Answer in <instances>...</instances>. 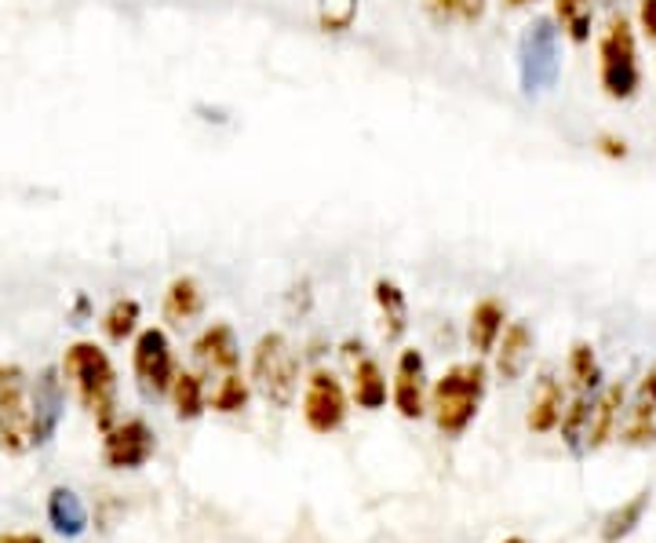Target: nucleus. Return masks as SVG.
<instances>
[{
  "label": "nucleus",
  "instance_id": "obj_1",
  "mask_svg": "<svg viewBox=\"0 0 656 543\" xmlns=\"http://www.w3.org/2000/svg\"><path fill=\"white\" fill-rule=\"evenodd\" d=\"M485 386H488V369L482 361H460V365L442 372L431 391V412L437 431L445 438H460L467 431L482 409Z\"/></svg>",
  "mask_w": 656,
  "mask_h": 543
},
{
  "label": "nucleus",
  "instance_id": "obj_2",
  "mask_svg": "<svg viewBox=\"0 0 656 543\" xmlns=\"http://www.w3.org/2000/svg\"><path fill=\"white\" fill-rule=\"evenodd\" d=\"M62 372L73 380L81 405L92 412L102 434L118 420V372H113L110 354L99 343H73L62 358Z\"/></svg>",
  "mask_w": 656,
  "mask_h": 543
},
{
  "label": "nucleus",
  "instance_id": "obj_3",
  "mask_svg": "<svg viewBox=\"0 0 656 543\" xmlns=\"http://www.w3.org/2000/svg\"><path fill=\"white\" fill-rule=\"evenodd\" d=\"M598 84L613 102H627L642 88V67H638V37L632 19L613 16L606 30L598 37Z\"/></svg>",
  "mask_w": 656,
  "mask_h": 543
},
{
  "label": "nucleus",
  "instance_id": "obj_4",
  "mask_svg": "<svg viewBox=\"0 0 656 543\" xmlns=\"http://www.w3.org/2000/svg\"><path fill=\"white\" fill-rule=\"evenodd\" d=\"M252 386L274 409H289L300 386V358L281 332H266L252 351Z\"/></svg>",
  "mask_w": 656,
  "mask_h": 543
},
{
  "label": "nucleus",
  "instance_id": "obj_5",
  "mask_svg": "<svg viewBox=\"0 0 656 543\" xmlns=\"http://www.w3.org/2000/svg\"><path fill=\"white\" fill-rule=\"evenodd\" d=\"M562 73V51H558V30L555 19L539 16L525 26L518 44V77L522 92H547L558 84Z\"/></svg>",
  "mask_w": 656,
  "mask_h": 543
},
{
  "label": "nucleus",
  "instance_id": "obj_6",
  "mask_svg": "<svg viewBox=\"0 0 656 543\" xmlns=\"http://www.w3.org/2000/svg\"><path fill=\"white\" fill-rule=\"evenodd\" d=\"M0 445L8 452L33 449V412L30 386L22 365H0Z\"/></svg>",
  "mask_w": 656,
  "mask_h": 543
},
{
  "label": "nucleus",
  "instance_id": "obj_7",
  "mask_svg": "<svg viewBox=\"0 0 656 543\" xmlns=\"http://www.w3.org/2000/svg\"><path fill=\"white\" fill-rule=\"evenodd\" d=\"M132 369H135V383L143 398L158 402L172 391L175 380V358H172V343L164 329H143L135 335V351H132Z\"/></svg>",
  "mask_w": 656,
  "mask_h": 543
},
{
  "label": "nucleus",
  "instance_id": "obj_8",
  "mask_svg": "<svg viewBox=\"0 0 656 543\" xmlns=\"http://www.w3.org/2000/svg\"><path fill=\"white\" fill-rule=\"evenodd\" d=\"M346 412H351V405H346V391L340 376L329 369H314L311 380H306V394H303L306 426H311L314 434H332L343 426Z\"/></svg>",
  "mask_w": 656,
  "mask_h": 543
},
{
  "label": "nucleus",
  "instance_id": "obj_9",
  "mask_svg": "<svg viewBox=\"0 0 656 543\" xmlns=\"http://www.w3.org/2000/svg\"><path fill=\"white\" fill-rule=\"evenodd\" d=\"M153 449V431L147 426V420H124V423H113L107 431V442H102V460H107V467L113 471H139L147 467Z\"/></svg>",
  "mask_w": 656,
  "mask_h": 543
},
{
  "label": "nucleus",
  "instance_id": "obj_10",
  "mask_svg": "<svg viewBox=\"0 0 656 543\" xmlns=\"http://www.w3.org/2000/svg\"><path fill=\"white\" fill-rule=\"evenodd\" d=\"M67 391H62L59 369H41L30 386V412H33V445H48L62 423Z\"/></svg>",
  "mask_w": 656,
  "mask_h": 543
},
{
  "label": "nucleus",
  "instance_id": "obj_11",
  "mask_svg": "<svg viewBox=\"0 0 656 543\" xmlns=\"http://www.w3.org/2000/svg\"><path fill=\"white\" fill-rule=\"evenodd\" d=\"M394 409L402 412L405 420H423L427 412V365H423V354L416 346H405L397 354V369H394Z\"/></svg>",
  "mask_w": 656,
  "mask_h": 543
},
{
  "label": "nucleus",
  "instance_id": "obj_12",
  "mask_svg": "<svg viewBox=\"0 0 656 543\" xmlns=\"http://www.w3.org/2000/svg\"><path fill=\"white\" fill-rule=\"evenodd\" d=\"M194 358L201 361V369L209 372L212 380L238 372L241 369V346H238L234 329H230L226 321H215V325H209V329L198 335Z\"/></svg>",
  "mask_w": 656,
  "mask_h": 543
},
{
  "label": "nucleus",
  "instance_id": "obj_13",
  "mask_svg": "<svg viewBox=\"0 0 656 543\" xmlns=\"http://www.w3.org/2000/svg\"><path fill=\"white\" fill-rule=\"evenodd\" d=\"M627 386L624 383H609L595 402H591V420H587V434H584V452H598L602 445H609V438L620 426V409H624Z\"/></svg>",
  "mask_w": 656,
  "mask_h": 543
},
{
  "label": "nucleus",
  "instance_id": "obj_14",
  "mask_svg": "<svg viewBox=\"0 0 656 543\" xmlns=\"http://www.w3.org/2000/svg\"><path fill=\"white\" fill-rule=\"evenodd\" d=\"M533 343H536L533 329L525 325V321H511V325L504 329V335H499L496 351H493L496 354V376L504 383L522 380V372L529 369V361H533Z\"/></svg>",
  "mask_w": 656,
  "mask_h": 543
},
{
  "label": "nucleus",
  "instance_id": "obj_15",
  "mask_svg": "<svg viewBox=\"0 0 656 543\" xmlns=\"http://www.w3.org/2000/svg\"><path fill=\"white\" fill-rule=\"evenodd\" d=\"M504 321H507V306L499 300H482L478 306L471 310V321H467V340L474 346V354H493L499 335H504Z\"/></svg>",
  "mask_w": 656,
  "mask_h": 543
},
{
  "label": "nucleus",
  "instance_id": "obj_16",
  "mask_svg": "<svg viewBox=\"0 0 656 543\" xmlns=\"http://www.w3.org/2000/svg\"><path fill=\"white\" fill-rule=\"evenodd\" d=\"M562 412H565V386H562V380L551 376V372H544L536 383V394H533V405H529L525 423H529L533 434H551L558 426Z\"/></svg>",
  "mask_w": 656,
  "mask_h": 543
},
{
  "label": "nucleus",
  "instance_id": "obj_17",
  "mask_svg": "<svg viewBox=\"0 0 656 543\" xmlns=\"http://www.w3.org/2000/svg\"><path fill=\"white\" fill-rule=\"evenodd\" d=\"M204 314V289L198 278H175L164 292V321L175 329L190 325Z\"/></svg>",
  "mask_w": 656,
  "mask_h": 543
},
{
  "label": "nucleus",
  "instance_id": "obj_18",
  "mask_svg": "<svg viewBox=\"0 0 656 543\" xmlns=\"http://www.w3.org/2000/svg\"><path fill=\"white\" fill-rule=\"evenodd\" d=\"M48 522L51 529H55L59 536H81L84 529H88V511H84V503L81 496L73 493V489L67 485H55L48 493Z\"/></svg>",
  "mask_w": 656,
  "mask_h": 543
},
{
  "label": "nucleus",
  "instance_id": "obj_19",
  "mask_svg": "<svg viewBox=\"0 0 656 543\" xmlns=\"http://www.w3.org/2000/svg\"><path fill=\"white\" fill-rule=\"evenodd\" d=\"M372 295H376V306H380V318H383V335H387L391 343H397L408 329V300H405L402 284L391 281V278H380Z\"/></svg>",
  "mask_w": 656,
  "mask_h": 543
},
{
  "label": "nucleus",
  "instance_id": "obj_20",
  "mask_svg": "<svg viewBox=\"0 0 656 543\" xmlns=\"http://www.w3.org/2000/svg\"><path fill=\"white\" fill-rule=\"evenodd\" d=\"M354 402L369 412L387 405V380H383V369L365 354H357L354 361Z\"/></svg>",
  "mask_w": 656,
  "mask_h": 543
},
{
  "label": "nucleus",
  "instance_id": "obj_21",
  "mask_svg": "<svg viewBox=\"0 0 656 543\" xmlns=\"http://www.w3.org/2000/svg\"><path fill=\"white\" fill-rule=\"evenodd\" d=\"M646 507H649V493H638L627 503H620L616 511H609L606 522H602V540H606V543L627 540L642 525V519H646Z\"/></svg>",
  "mask_w": 656,
  "mask_h": 543
},
{
  "label": "nucleus",
  "instance_id": "obj_22",
  "mask_svg": "<svg viewBox=\"0 0 656 543\" xmlns=\"http://www.w3.org/2000/svg\"><path fill=\"white\" fill-rule=\"evenodd\" d=\"M172 405L179 420H198L209 409V394H204V380L198 372H175L172 380Z\"/></svg>",
  "mask_w": 656,
  "mask_h": 543
},
{
  "label": "nucleus",
  "instance_id": "obj_23",
  "mask_svg": "<svg viewBox=\"0 0 656 543\" xmlns=\"http://www.w3.org/2000/svg\"><path fill=\"white\" fill-rule=\"evenodd\" d=\"M139 314H143V306H139V300H132V295L113 300L107 314H102V332H107V340L110 343H124L128 335H135Z\"/></svg>",
  "mask_w": 656,
  "mask_h": 543
},
{
  "label": "nucleus",
  "instance_id": "obj_24",
  "mask_svg": "<svg viewBox=\"0 0 656 543\" xmlns=\"http://www.w3.org/2000/svg\"><path fill=\"white\" fill-rule=\"evenodd\" d=\"M555 19L565 26V37L573 44L591 41V26H595V8L591 0H555Z\"/></svg>",
  "mask_w": 656,
  "mask_h": 543
},
{
  "label": "nucleus",
  "instance_id": "obj_25",
  "mask_svg": "<svg viewBox=\"0 0 656 543\" xmlns=\"http://www.w3.org/2000/svg\"><path fill=\"white\" fill-rule=\"evenodd\" d=\"M569 376H573L576 391H581V394L598 391V383H602V365H598L595 346H591L587 340H576V343H573V351H569Z\"/></svg>",
  "mask_w": 656,
  "mask_h": 543
},
{
  "label": "nucleus",
  "instance_id": "obj_26",
  "mask_svg": "<svg viewBox=\"0 0 656 543\" xmlns=\"http://www.w3.org/2000/svg\"><path fill=\"white\" fill-rule=\"evenodd\" d=\"M249 398H252V380H244L241 369H238V372H230V376L215 380L209 405L215 412H226V416H230V412H241L244 405H249Z\"/></svg>",
  "mask_w": 656,
  "mask_h": 543
},
{
  "label": "nucleus",
  "instance_id": "obj_27",
  "mask_svg": "<svg viewBox=\"0 0 656 543\" xmlns=\"http://www.w3.org/2000/svg\"><path fill=\"white\" fill-rule=\"evenodd\" d=\"M587 420H591V398H587V394L576 398L573 405H565L562 420H558V426H562V442L569 445V449L576 452V456H581V452H584Z\"/></svg>",
  "mask_w": 656,
  "mask_h": 543
},
{
  "label": "nucleus",
  "instance_id": "obj_28",
  "mask_svg": "<svg viewBox=\"0 0 656 543\" xmlns=\"http://www.w3.org/2000/svg\"><path fill=\"white\" fill-rule=\"evenodd\" d=\"M624 442L627 445H656V405L646 402V398H638V405L632 409V416H627L624 426Z\"/></svg>",
  "mask_w": 656,
  "mask_h": 543
},
{
  "label": "nucleus",
  "instance_id": "obj_29",
  "mask_svg": "<svg viewBox=\"0 0 656 543\" xmlns=\"http://www.w3.org/2000/svg\"><path fill=\"white\" fill-rule=\"evenodd\" d=\"M434 22H474L482 19L485 0H423Z\"/></svg>",
  "mask_w": 656,
  "mask_h": 543
},
{
  "label": "nucleus",
  "instance_id": "obj_30",
  "mask_svg": "<svg viewBox=\"0 0 656 543\" xmlns=\"http://www.w3.org/2000/svg\"><path fill=\"white\" fill-rule=\"evenodd\" d=\"M357 19V0H317V22L325 33L351 30Z\"/></svg>",
  "mask_w": 656,
  "mask_h": 543
},
{
  "label": "nucleus",
  "instance_id": "obj_31",
  "mask_svg": "<svg viewBox=\"0 0 656 543\" xmlns=\"http://www.w3.org/2000/svg\"><path fill=\"white\" fill-rule=\"evenodd\" d=\"M638 30L656 44V0H638Z\"/></svg>",
  "mask_w": 656,
  "mask_h": 543
},
{
  "label": "nucleus",
  "instance_id": "obj_32",
  "mask_svg": "<svg viewBox=\"0 0 656 543\" xmlns=\"http://www.w3.org/2000/svg\"><path fill=\"white\" fill-rule=\"evenodd\" d=\"M598 153H606L613 161H624L627 158V142L616 139V135H598Z\"/></svg>",
  "mask_w": 656,
  "mask_h": 543
},
{
  "label": "nucleus",
  "instance_id": "obj_33",
  "mask_svg": "<svg viewBox=\"0 0 656 543\" xmlns=\"http://www.w3.org/2000/svg\"><path fill=\"white\" fill-rule=\"evenodd\" d=\"M638 398H646V402L656 405V365H649V372L642 376V383H638Z\"/></svg>",
  "mask_w": 656,
  "mask_h": 543
},
{
  "label": "nucleus",
  "instance_id": "obj_34",
  "mask_svg": "<svg viewBox=\"0 0 656 543\" xmlns=\"http://www.w3.org/2000/svg\"><path fill=\"white\" fill-rule=\"evenodd\" d=\"M0 543H44L37 533H4L0 536Z\"/></svg>",
  "mask_w": 656,
  "mask_h": 543
},
{
  "label": "nucleus",
  "instance_id": "obj_35",
  "mask_svg": "<svg viewBox=\"0 0 656 543\" xmlns=\"http://www.w3.org/2000/svg\"><path fill=\"white\" fill-rule=\"evenodd\" d=\"M507 8H529V4H536V0H504Z\"/></svg>",
  "mask_w": 656,
  "mask_h": 543
},
{
  "label": "nucleus",
  "instance_id": "obj_36",
  "mask_svg": "<svg viewBox=\"0 0 656 543\" xmlns=\"http://www.w3.org/2000/svg\"><path fill=\"white\" fill-rule=\"evenodd\" d=\"M504 543H529V540H522V536H511V540H504Z\"/></svg>",
  "mask_w": 656,
  "mask_h": 543
}]
</instances>
